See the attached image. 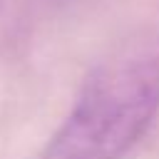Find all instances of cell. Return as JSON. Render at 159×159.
I'll list each match as a JSON object with an SVG mask.
<instances>
[{
  "mask_svg": "<svg viewBox=\"0 0 159 159\" xmlns=\"http://www.w3.org/2000/svg\"><path fill=\"white\" fill-rule=\"evenodd\" d=\"M159 109V67L124 60L97 70L45 159H122Z\"/></svg>",
  "mask_w": 159,
  "mask_h": 159,
  "instance_id": "obj_1",
  "label": "cell"
}]
</instances>
